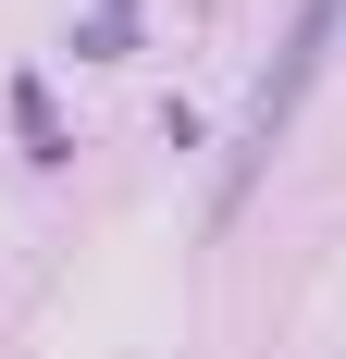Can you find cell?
<instances>
[{"label": "cell", "instance_id": "obj_2", "mask_svg": "<svg viewBox=\"0 0 346 359\" xmlns=\"http://www.w3.org/2000/svg\"><path fill=\"white\" fill-rule=\"evenodd\" d=\"M13 124H25V161H62V124H50V87L37 74L13 87Z\"/></svg>", "mask_w": 346, "mask_h": 359}, {"label": "cell", "instance_id": "obj_1", "mask_svg": "<svg viewBox=\"0 0 346 359\" xmlns=\"http://www.w3.org/2000/svg\"><path fill=\"white\" fill-rule=\"evenodd\" d=\"M334 37H346V0H297V25H284L272 74L247 87V124H235V161H223V211H235L247 186H260V161H272V137L297 124V100L321 87V62H334Z\"/></svg>", "mask_w": 346, "mask_h": 359}]
</instances>
